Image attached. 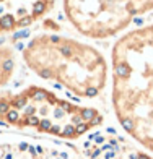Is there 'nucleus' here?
<instances>
[{
  "label": "nucleus",
  "mask_w": 153,
  "mask_h": 159,
  "mask_svg": "<svg viewBox=\"0 0 153 159\" xmlns=\"http://www.w3.org/2000/svg\"><path fill=\"white\" fill-rule=\"evenodd\" d=\"M34 75L67 89L78 99H94L108 83V62L90 44L59 34H38L23 49Z\"/></svg>",
  "instance_id": "nucleus-3"
},
{
  "label": "nucleus",
  "mask_w": 153,
  "mask_h": 159,
  "mask_svg": "<svg viewBox=\"0 0 153 159\" xmlns=\"http://www.w3.org/2000/svg\"><path fill=\"white\" fill-rule=\"evenodd\" d=\"M135 159H153V156H151L150 153H147V151H142V149H138V153H137Z\"/></svg>",
  "instance_id": "nucleus-8"
},
{
  "label": "nucleus",
  "mask_w": 153,
  "mask_h": 159,
  "mask_svg": "<svg viewBox=\"0 0 153 159\" xmlns=\"http://www.w3.org/2000/svg\"><path fill=\"white\" fill-rule=\"evenodd\" d=\"M15 50L10 46H0V88L7 86L15 75Z\"/></svg>",
  "instance_id": "nucleus-7"
},
{
  "label": "nucleus",
  "mask_w": 153,
  "mask_h": 159,
  "mask_svg": "<svg viewBox=\"0 0 153 159\" xmlns=\"http://www.w3.org/2000/svg\"><path fill=\"white\" fill-rule=\"evenodd\" d=\"M52 7L54 0H0V34L34 25Z\"/></svg>",
  "instance_id": "nucleus-6"
},
{
  "label": "nucleus",
  "mask_w": 153,
  "mask_h": 159,
  "mask_svg": "<svg viewBox=\"0 0 153 159\" xmlns=\"http://www.w3.org/2000/svg\"><path fill=\"white\" fill-rule=\"evenodd\" d=\"M111 102L122 130L153 154V25L129 31L114 42Z\"/></svg>",
  "instance_id": "nucleus-1"
},
{
  "label": "nucleus",
  "mask_w": 153,
  "mask_h": 159,
  "mask_svg": "<svg viewBox=\"0 0 153 159\" xmlns=\"http://www.w3.org/2000/svg\"><path fill=\"white\" fill-rule=\"evenodd\" d=\"M104 124L96 107L77 104L38 84L20 91H0V125L33 130L62 141H78Z\"/></svg>",
  "instance_id": "nucleus-2"
},
{
  "label": "nucleus",
  "mask_w": 153,
  "mask_h": 159,
  "mask_svg": "<svg viewBox=\"0 0 153 159\" xmlns=\"http://www.w3.org/2000/svg\"><path fill=\"white\" fill-rule=\"evenodd\" d=\"M153 10V0H64V13L75 30L90 39H108Z\"/></svg>",
  "instance_id": "nucleus-5"
},
{
  "label": "nucleus",
  "mask_w": 153,
  "mask_h": 159,
  "mask_svg": "<svg viewBox=\"0 0 153 159\" xmlns=\"http://www.w3.org/2000/svg\"><path fill=\"white\" fill-rule=\"evenodd\" d=\"M138 148L111 128L74 141L0 130V159H135Z\"/></svg>",
  "instance_id": "nucleus-4"
}]
</instances>
